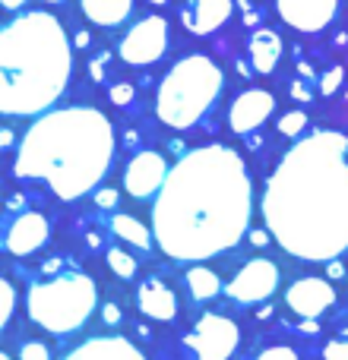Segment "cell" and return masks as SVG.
<instances>
[{
    "mask_svg": "<svg viewBox=\"0 0 348 360\" xmlns=\"http://www.w3.org/2000/svg\"><path fill=\"white\" fill-rule=\"evenodd\" d=\"M348 139L320 130L301 139L275 168L263 215L282 250L326 262L348 250Z\"/></svg>",
    "mask_w": 348,
    "mask_h": 360,
    "instance_id": "6da1fadb",
    "label": "cell"
},
{
    "mask_svg": "<svg viewBox=\"0 0 348 360\" xmlns=\"http://www.w3.org/2000/svg\"><path fill=\"white\" fill-rule=\"evenodd\" d=\"M156 237L171 259H206L241 240L250 218V177L225 146L193 149L171 168L156 202Z\"/></svg>",
    "mask_w": 348,
    "mask_h": 360,
    "instance_id": "7a4b0ae2",
    "label": "cell"
},
{
    "mask_svg": "<svg viewBox=\"0 0 348 360\" xmlns=\"http://www.w3.org/2000/svg\"><path fill=\"white\" fill-rule=\"evenodd\" d=\"M114 155V130L95 108H63L42 117L19 146L16 177H42L61 199L92 190Z\"/></svg>",
    "mask_w": 348,
    "mask_h": 360,
    "instance_id": "3957f363",
    "label": "cell"
},
{
    "mask_svg": "<svg viewBox=\"0 0 348 360\" xmlns=\"http://www.w3.org/2000/svg\"><path fill=\"white\" fill-rule=\"evenodd\" d=\"M70 76V44L51 13H25L4 29V114L44 111Z\"/></svg>",
    "mask_w": 348,
    "mask_h": 360,
    "instance_id": "277c9868",
    "label": "cell"
},
{
    "mask_svg": "<svg viewBox=\"0 0 348 360\" xmlns=\"http://www.w3.org/2000/svg\"><path fill=\"white\" fill-rule=\"evenodd\" d=\"M222 89V70L203 54H190L168 70L159 89V117L174 130L193 127Z\"/></svg>",
    "mask_w": 348,
    "mask_h": 360,
    "instance_id": "5b68a950",
    "label": "cell"
},
{
    "mask_svg": "<svg viewBox=\"0 0 348 360\" xmlns=\"http://www.w3.org/2000/svg\"><path fill=\"white\" fill-rule=\"evenodd\" d=\"M95 304H99L95 285L82 272H63L29 288V316L54 335L76 332L92 316Z\"/></svg>",
    "mask_w": 348,
    "mask_h": 360,
    "instance_id": "8992f818",
    "label": "cell"
},
{
    "mask_svg": "<svg viewBox=\"0 0 348 360\" xmlns=\"http://www.w3.org/2000/svg\"><path fill=\"white\" fill-rule=\"evenodd\" d=\"M237 326L228 316H218V313H206L193 332L184 338V345L197 354V360H228L237 348Z\"/></svg>",
    "mask_w": 348,
    "mask_h": 360,
    "instance_id": "52a82bcc",
    "label": "cell"
},
{
    "mask_svg": "<svg viewBox=\"0 0 348 360\" xmlns=\"http://www.w3.org/2000/svg\"><path fill=\"white\" fill-rule=\"evenodd\" d=\"M165 48H168V22L162 16H143L120 41V57L127 63L146 67V63L159 60Z\"/></svg>",
    "mask_w": 348,
    "mask_h": 360,
    "instance_id": "ba28073f",
    "label": "cell"
},
{
    "mask_svg": "<svg viewBox=\"0 0 348 360\" xmlns=\"http://www.w3.org/2000/svg\"><path fill=\"white\" fill-rule=\"evenodd\" d=\"M279 288V266L273 259H250L244 262V269L228 281V297L237 304H260V300L273 297V291Z\"/></svg>",
    "mask_w": 348,
    "mask_h": 360,
    "instance_id": "9c48e42d",
    "label": "cell"
},
{
    "mask_svg": "<svg viewBox=\"0 0 348 360\" xmlns=\"http://www.w3.org/2000/svg\"><path fill=\"white\" fill-rule=\"evenodd\" d=\"M168 174L171 171H168V165H165V158L159 155V152H137V155L130 158V165H127V171H124V186L133 199H146V196H152V193L162 190Z\"/></svg>",
    "mask_w": 348,
    "mask_h": 360,
    "instance_id": "30bf717a",
    "label": "cell"
},
{
    "mask_svg": "<svg viewBox=\"0 0 348 360\" xmlns=\"http://www.w3.org/2000/svg\"><path fill=\"white\" fill-rule=\"evenodd\" d=\"M285 304L301 319H317L336 304V291L326 278H298L285 291Z\"/></svg>",
    "mask_w": 348,
    "mask_h": 360,
    "instance_id": "8fae6325",
    "label": "cell"
},
{
    "mask_svg": "<svg viewBox=\"0 0 348 360\" xmlns=\"http://www.w3.org/2000/svg\"><path fill=\"white\" fill-rule=\"evenodd\" d=\"M273 111H275L273 92H266V89H247V92L237 95L231 111H228L231 130H235L237 136H247V133L260 130L263 120H269Z\"/></svg>",
    "mask_w": 348,
    "mask_h": 360,
    "instance_id": "7c38bea8",
    "label": "cell"
},
{
    "mask_svg": "<svg viewBox=\"0 0 348 360\" xmlns=\"http://www.w3.org/2000/svg\"><path fill=\"white\" fill-rule=\"evenodd\" d=\"M339 0H279V13L298 32H320L330 25Z\"/></svg>",
    "mask_w": 348,
    "mask_h": 360,
    "instance_id": "4fadbf2b",
    "label": "cell"
},
{
    "mask_svg": "<svg viewBox=\"0 0 348 360\" xmlns=\"http://www.w3.org/2000/svg\"><path fill=\"white\" fill-rule=\"evenodd\" d=\"M44 240H48V218L38 215V212H23L6 231L4 247L13 256H29L35 250H42Z\"/></svg>",
    "mask_w": 348,
    "mask_h": 360,
    "instance_id": "5bb4252c",
    "label": "cell"
},
{
    "mask_svg": "<svg viewBox=\"0 0 348 360\" xmlns=\"http://www.w3.org/2000/svg\"><path fill=\"white\" fill-rule=\"evenodd\" d=\"M228 16H231V0H187V6L180 10V22L193 35H209V32L222 29Z\"/></svg>",
    "mask_w": 348,
    "mask_h": 360,
    "instance_id": "9a60e30c",
    "label": "cell"
},
{
    "mask_svg": "<svg viewBox=\"0 0 348 360\" xmlns=\"http://www.w3.org/2000/svg\"><path fill=\"white\" fill-rule=\"evenodd\" d=\"M137 304H139V313L149 319H159V323H168V319L178 316V297L168 285H162L159 278H146L139 285V294H137Z\"/></svg>",
    "mask_w": 348,
    "mask_h": 360,
    "instance_id": "2e32d148",
    "label": "cell"
},
{
    "mask_svg": "<svg viewBox=\"0 0 348 360\" xmlns=\"http://www.w3.org/2000/svg\"><path fill=\"white\" fill-rule=\"evenodd\" d=\"M63 360H146V357L127 338L111 335V338H89L86 345L73 348Z\"/></svg>",
    "mask_w": 348,
    "mask_h": 360,
    "instance_id": "e0dca14e",
    "label": "cell"
},
{
    "mask_svg": "<svg viewBox=\"0 0 348 360\" xmlns=\"http://www.w3.org/2000/svg\"><path fill=\"white\" fill-rule=\"evenodd\" d=\"M247 48H250V63H254L256 73H273L282 57V38L273 29H256L250 35Z\"/></svg>",
    "mask_w": 348,
    "mask_h": 360,
    "instance_id": "ac0fdd59",
    "label": "cell"
},
{
    "mask_svg": "<svg viewBox=\"0 0 348 360\" xmlns=\"http://www.w3.org/2000/svg\"><path fill=\"white\" fill-rule=\"evenodd\" d=\"M133 0H82V13L99 25H118L127 19Z\"/></svg>",
    "mask_w": 348,
    "mask_h": 360,
    "instance_id": "d6986e66",
    "label": "cell"
},
{
    "mask_svg": "<svg viewBox=\"0 0 348 360\" xmlns=\"http://www.w3.org/2000/svg\"><path fill=\"white\" fill-rule=\"evenodd\" d=\"M111 231L120 237V240L133 243V247H139V250H149V243H152V234L143 228V221H137L133 215H114Z\"/></svg>",
    "mask_w": 348,
    "mask_h": 360,
    "instance_id": "ffe728a7",
    "label": "cell"
},
{
    "mask_svg": "<svg viewBox=\"0 0 348 360\" xmlns=\"http://www.w3.org/2000/svg\"><path fill=\"white\" fill-rule=\"evenodd\" d=\"M187 288H190V294L197 300H212L218 291H222V281H218V275L212 272V269L197 266L187 272Z\"/></svg>",
    "mask_w": 348,
    "mask_h": 360,
    "instance_id": "44dd1931",
    "label": "cell"
},
{
    "mask_svg": "<svg viewBox=\"0 0 348 360\" xmlns=\"http://www.w3.org/2000/svg\"><path fill=\"white\" fill-rule=\"evenodd\" d=\"M108 269H111L118 278H133V275H137V259H133L127 250L111 247L108 250Z\"/></svg>",
    "mask_w": 348,
    "mask_h": 360,
    "instance_id": "7402d4cb",
    "label": "cell"
},
{
    "mask_svg": "<svg viewBox=\"0 0 348 360\" xmlns=\"http://www.w3.org/2000/svg\"><path fill=\"white\" fill-rule=\"evenodd\" d=\"M304 127H307V114L304 111H288L285 117L279 120V133H282V136H298Z\"/></svg>",
    "mask_w": 348,
    "mask_h": 360,
    "instance_id": "603a6c76",
    "label": "cell"
},
{
    "mask_svg": "<svg viewBox=\"0 0 348 360\" xmlns=\"http://www.w3.org/2000/svg\"><path fill=\"white\" fill-rule=\"evenodd\" d=\"M0 294H4V310H0V326H6L10 323V316H13V307H16V291H13V285L10 281H0Z\"/></svg>",
    "mask_w": 348,
    "mask_h": 360,
    "instance_id": "cb8c5ba5",
    "label": "cell"
},
{
    "mask_svg": "<svg viewBox=\"0 0 348 360\" xmlns=\"http://www.w3.org/2000/svg\"><path fill=\"white\" fill-rule=\"evenodd\" d=\"M19 360H51V351L42 342H25L19 348Z\"/></svg>",
    "mask_w": 348,
    "mask_h": 360,
    "instance_id": "d4e9b609",
    "label": "cell"
},
{
    "mask_svg": "<svg viewBox=\"0 0 348 360\" xmlns=\"http://www.w3.org/2000/svg\"><path fill=\"white\" fill-rule=\"evenodd\" d=\"M133 95H137V89L130 86V82H118V86H111V92H108V98L114 101V105H130Z\"/></svg>",
    "mask_w": 348,
    "mask_h": 360,
    "instance_id": "484cf974",
    "label": "cell"
},
{
    "mask_svg": "<svg viewBox=\"0 0 348 360\" xmlns=\"http://www.w3.org/2000/svg\"><path fill=\"white\" fill-rule=\"evenodd\" d=\"M342 67H333V70H326V76H323V82H320V92L323 95H333L339 86H342Z\"/></svg>",
    "mask_w": 348,
    "mask_h": 360,
    "instance_id": "4316f807",
    "label": "cell"
},
{
    "mask_svg": "<svg viewBox=\"0 0 348 360\" xmlns=\"http://www.w3.org/2000/svg\"><path fill=\"white\" fill-rule=\"evenodd\" d=\"M256 360H298L294 348H285V345H275V348H266Z\"/></svg>",
    "mask_w": 348,
    "mask_h": 360,
    "instance_id": "83f0119b",
    "label": "cell"
},
{
    "mask_svg": "<svg viewBox=\"0 0 348 360\" xmlns=\"http://www.w3.org/2000/svg\"><path fill=\"white\" fill-rule=\"evenodd\" d=\"M323 360H348V338L326 345V348H323Z\"/></svg>",
    "mask_w": 348,
    "mask_h": 360,
    "instance_id": "f1b7e54d",
    "label": "cell"
},
{
    "mask_svg": "<svg viewBox=\"0 0 348 360\" xmlns=\"http://www.w3.org/2000/svg\"><path fill=\"white\" fill-rule=\"evenodd\" d=\"M95 205L99 209H114L118 205V190H99L95 193Z\"/></svg>",
    "mask_w": 348,
    "mask_h": 360,
    "instance_id": "f546056e",
    "label": "cell"
},
{
    "mask_svg": "<svg viewBox=\"0 0 348 360\" xmlns=\"http://www.w3.org/2000/svg\"><path fill=\"white\" fill-rule=\"evenodd\" d=\"M101 316H105V323H108V326H118V323H120V310H118L114 304H108L105 310H101Z\"/></svg>",
    "mask_w": 348,
    "mask_h": 360,
    "instance_id": "4dcf8cb0",
    "label": "cell"
},
{
    "mask_svg": "<svg viewBox=\"0 0 348 360\" xmlns=\"http://www.w3.org/2000/svg\"><path fill=\"white\" fill-rule=\"evenodd\" d=\"M342 275H345L342 262H330V278H342Z\"/></svg>",
    "mask_w": 348,
    "mask_h": 360,
    "instance_id": "1f68e13d",
    "label": "cell"
},
{
    "mask_svg": "<svg viewBox=\"0 0 348 360\" xmlns=\"http://www.w3.org/2000/svg\"><path fill=\"white\" fill-rule=\"evenodd\" d=\"M294 98L307 101V98H313V95H307V89H304V86H301V82H294Z\"/></svg>",
    "mask_w": 348,
    "mask_h": 360,
    "instance_id": "d6a6232c",
    "label": "cell"
},
{
    "mask_svg": "<svg viewBox=\"0 0 348 360\" xmlns=\"http://www.w3.org/2000/svg\"><path fill=\"white\" fill-rule=\"evenodd\" d=\"M250 240H254L256 247H263V243H266V234H263V231H254V234H250Z\"/></svg>",
    "mask_w": 348,
    "mask_h": 360,
    "instance_id": "836d02e7",
    "label": "cell"
},
{
    "mask_svg": "<svg viewBox=\"0 0 348 360\" xmlns=\"http://www.w3.org/2000/svg\"><path fill=\"white\" fill-rule=\"evenodd\" d=\"M0 4H4V10H16V6H23L25 0H0Z\"/></svg>",
    "mask_w": 348,
    "mask_h": 360,
    "instance_id": "e575fe53",
    "label": "cell"
},
{
    "mask_svg": "<svg viewBox=\"0 0 348 360\" xmlns=\"http://www.w3.org/2000/svg\"><path fill=\"white\" fill-rule=\"evenodd\" d=\"M76 44H82V48L89 44V35H86V32H80V35H76Z\"/></svg>",
    "mask_w": 348,
    "mask_h": 360,
    "instance_id": "d590c367",
    "label": "cell"
},
{
    "mask_svg": "<svg viewBox=\"0 0 348 360\" xmlns=\"http://www.w3.org/2000/svg\"><path fill=\"white\" fill-rule=\"evenodd\" d=\"M152 4H168V0H152Z\"/></svg>",
    "mask_w": 348,
    "mask_h": 360,
    "instance_id": "8d00e7d4",
    "label": "cell"
},
{
    "mask_svg": "<svg viewBox=\"0 0 348 360\" xmlns=\"http://www.w3.org/2000/svg\"><path fill=\"white\" fill-rule=\"evenodd\" d=\"M0 360H10V354H4V357H0Z\"/></svg>",
    "mask_w": 348,
    "mask_h": 360,
    "instance_id": "74e56055",
    "label": "cell"
},
{
    "mask_svg": "<svg viewBox=\"0 0 348 360\" xmlns=\"http://www.w3.org/2000/svg\"><path fill=\"white\" fill-rule=\"evenodd\" d=\"M51 4H54V0H51Z\"/></svg>",
    "mask_w": 348,
    "mask_h": 360,
    "instance_id": "f35d334b",
    "label": "cell"
}]
</instances>
